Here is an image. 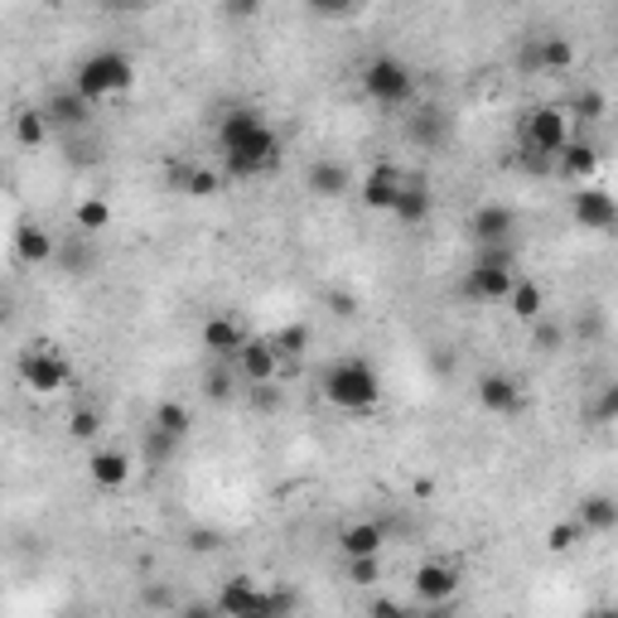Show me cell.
<instances>
[{"label":"cell","mask_w":618,"mask_h":618,"mask_svg":"<svg viewBox=\"0 0 618 618\" xmlns=\"http://www.w3.org/2000/svg\"><path fill=\"white\" fill-rule=\"evenodd\" d=\"M319 391L334 411L367 415V411H377V401H381V377L367 358L348 353V358H334V363L319 373Z\"/></svg>","instance_id":"1"},{"label":"cell","mask_w":618,"mask_h":618,"mask_svg":"<svg viewBox=\"0 0 618 618\" xmlns=\"http://www.w3.org/2000/svg\"><path fill=\"white\" fill-rule=\"evenodd\" d=\"M73 87L93 107L111 102V97H121V93L136 87V63H131V53H121V49H97V53H87V59H77Z\"/></svg>","instance_id":"2"},{"label":"cell","mask_w":618,"mask_h":618,"mask_svg":"<svg viewBox=\"0 0 618 618\" xmlns=\"http://www.w3.org/2000/svg\"><path fill=\"white\" fill-rule=\"evenodd\" d=\"M358 83H363L367 102H377L381 111H401L415 102V73L397 53H373V59L363 63V73H358Z\"/></svg>","instance_id":"3"},{"label":"cell","mask_w":618,"mask_h":618,"mask_svg":"<svg viewBox=\"0 0 618 618\" xmlns=\"http://www.w3.org/2000/svg\"><path fill=\"white\" fill-rule=\"evenodd\" d=\"M517 286V256L512 246H478L474 266L464 276V295L478 300V305H508Z\"/></svg>","instance_id":"4"},{"label":"cell","mask_w":618,"mask_h":618,"mask_svg":"<svg viewBox=\"0 0 618 618\" xmlns=\"http://www.w3.org/2000/svg\"><path fill=\"white\" fill-rule=\"evenodd\" d=\"M280 131L266 121L256 136H246L242 145H232V150H218L222 155V174L228 179H262V174H271L276 165H280Z\"/></svg>","instance_id":"5"},{"label":"cell","mask_w":618,"mask_h":618,"mask_svg":"<svg viewBox=\"0 0 618 618\" xmlns=\"http://www.w3.org/2000/svg\"><path fill=\"white\" fill-rule=\"evenodd\" d=\"M517 136H522V150H536V155H550V160H560V150L570 145V111L556 107V102L526 107V111H522V126H517Z\"/></svg>","instance_id":"6"},{"label":"cell","mask_w":618,"mask_h":618,"mask_svg":"<svg viewBox=\"0 0 618 618\" xmlns=\"http://www.w3.org/2000/svg\"><path fill=\"white\" fill-rule=\"evenodd\" d=\"M15 373H20V381H25L29 391H35V397H59V391L73 381V367L63 363L49 343L25 348V353L15 358Z\"/></svg>","instance_id":"7"},{"label":"cell","mask_w":618,"mask_h":618,"mask_svg":"<svg viewBox=\"0 0 618 618\" xmlns=\"http://www.w3.org/2000/svg\"><path fill=\"white\" fill-rule=\"evenodd\" d=\"M570 218H575L580 232L609 238V232H618V198L599 184H580L575 194H570Z\"/></svg>","instance_id":"8"},{"label":"cell","mask_w":618,"mask_h":618,"mask_svg":"<svg viewBox=\"0 0 618 618\" xmlns=\"http://www.w3.org/2000/svg\"><path fill=\"white\" fill-rule=\"evenodd\" d=\"M232 367H238V377L246 387H262V381H276L280 367H286V358H280V348L271 334H252V339L242 343V353L232 358Z\"/></svg>","instance_id":"9"},{"label":"cell","mask_w":618,"mask_h":618,"mask_svg":"<svg viewBox=\"0 0 618 618\" xmlns=\"http://www.w3.org/2000/svg\"><path fill=\"white\" fill-rule=\"evenodd\" d=\"M459 584H464V575H459V566H449V560H421L415 575H411V590H415V599H421L425 609L449 604L459 594Z\"/></svg>","instance_id":"10"},{"label":"cell","mask_w":618,"mask_h":618,"mask_svg":"<svg viewBox=\"0 0 618 618\" xmlns=\"http://www.w3.org/2000/svg\"><path fill=\"white\" fill-rule=\"evenodd\" d=\"M474 397H478L483 411H488V415H502V421L522 415V407H526V391H522V381H517L512 373H478Z\"/></svg>","instance_id":"11"},{"label":"cell","mask_w":618,"mask_h":618,"mask_svg":"<svg viewBox=\"0 0 618 618\" xmlns=\"http://www.w3.org/2000/svg\"><path fill=\"white\" fill-rule=\"evenodd\" d=\"M44 121H49L53 131H87V121H93V102H87L83 93H77V87L69 83V87H59V93H49L44 97Z\"/></svg>","instance_id":"12"},{"label":"cell","mask_w":618,"mask_h":618,"mask_svg":"<svg viewBox=\"0 0 618 618\" xmlns=\"http://www.w3.org/2000/svg\"><path fill=\"white\" fill-rule=\"evenodd\" d=\"M348 189H353V174H348L343 160L319 155V160L305 165V194L310 198H319V204H339V198H348Z\"/></svg>","instance_id":"13"},{"label":"cell","mask_w":618,"mask_h":618,"mask_svg":"<svg viewBox=\"0 0 618 618\" xmlns=\"http://www.w3.org/2000/svg\"><path fill=\"white\" fill-rule=\"evenodd\" d=\"M522 69L532 73H570L575 69V44L566 35H536L522 49Z\"/></svg>","instance_id":"14"},{"label":"cell","mask_w":618,"mask_h":618,"mask_svg":"<svg viewBox=\"0 0 618 618\" xmlns=\"http://www.w3.org/2000/svg\"><path fill=\"white\" fill-rule=\"evenodd\" d=\"M401 189H407V174H401L397 165H373V170L363 174V184H358V198H363V208H373V213H391L401 198Z\"/></svg>","instance_id":"15"},{"label":"cell","mask_w":618,"mask_h":618,"mask_svg":"<svg viewBox=\"0 0 618 618\" xmlns=\"http://www.w3.org/2000/svg\"><path fill=\"white\" fill-rule=\"evenodd\" d=\"M512 232H517V213L508 204H483L469 218V238L478 246H512Z\"/></svg>","instance_id":"16"},{"label":"cell","mask_w":618,"mask_h":618,"mask_svg":"<svg viewBox=\"0 0 618 618\" xmlns=\"http://www.w3.org/2000/svg\"><path fill=\"white\" fill-rule=\"evenodd\" d=\"M252 339V334L242 329L238 319H232V314H208L204 319V329H198V343L208 348L213 358H218V363H232V358L242 353V343Z\"/></svg>","instance_id":"17"},{"label":"cell","mask_w":618,"mask_h":618,"mask_svg":"<svg viewBox=\"0 0 618 618\" xmlns=\"http://www.w3.org/2000/svg\"><path fill=\"white\" fill-rule=\"evenodd\" d=\"M407 141L415 145V150H445V141H449V111L445 107H435V102H425V107H415L411 117H407Z\"/></svg>","instance_id":"18"},{"label":"cell","mask_w":618,"mask_h":618,"mask_svg":"<svg viewBox=\"0 0 618 618\" xmlns=\"http://www.w3.org/2000/svg\"><path fill=\"white\" fill-rule=\"evenodd\" d=\"M136 474V459L126 455V449H97L93 459H87V478L97 483L102 493H121Z\"/></svg>","instance_id":"19"},{"label":"cell","mask_w":618,"mask_h":618,"mask_svg":"<svg viewBox=\"0 0 618 618\" xmlns=\"http://www.w3.org/2000/svg\"><path fill=\"white\" fill-rule=\"evenodd\" d=\"M435 213V194H431V179H407V189H401L397 208H391V218L401 222V228H425Z\"/></svg>","instance_id":"20"},{"label":"cell","mask_w":618,"mask_h":618,"mask_svg":"<svg viewBox=\"0 0 618 618\" xmlns=\"http://www.w3.org/2000/svg\"><path fill=\"white\" fill-rule=\"evenodd\" d=\"M262 604H266V594L256 590L252 580H246V575H232V580L218 590L213 609H218V614H232V618H262Z\"/></svg>","instance_id":"21"},{"label":"cell","mask_w":618,"mask_h":618,"mask_svg":"<svg viewBox=\"0 0 618 618\" xmlns=\"http://www.w3.org/2000/svg\"><path fill=\"white\" fill-rule=\"evenodd\" d=\"M266 126V117L256 107H246V102H238V107H228L218 117V150H232V145H242L246 136H256V131Z\"/></svg>","instance_id":"22"},{"label":"cell","mask_w":618,"mask_h":618,"mask_svg":"<svg viewBox=\"0 0 618 618\" xmlns=\"http://www.w3.org/2000/svg\"><path fill=\"white\" fill-rule=\"evenodd\" d=\"M387 550V526L381 522H348L339 532V556L353 560V556H381Z\"/></svg>","instance_id":"23"},{"label":"cell","mask_w":618,"mask_h":618,"mask_svg":"<svg viewBox=\"0 0 618 618\" xmlns=\"http://www.w3.org/2000/svg\"><path fill=\"white\" fill-rule=\"evenodd\" d=\"M575 517H580V526H584L590 536L618 532V498H614V493H584Z\"/></svg>","instance_id":"24"},{"label":"cell","mask_w":618,"mask_h":618,"mask_svg":"<svg viewBox=\"0 0 618 618\" xmlns=\"http://www.w3.org/2000/svg\"><path fill=\"white\" fill-rule=\"evenodd\" d=\"M556 170L566 179H575V184H590L594 170H599V145L584 141V136H570V145L560 150V160H556Z\"/></svg>","instance_id":"25"},{"label":"cell","mask_w":618,"mask_h":618,"mask_svg":"<svg viewBox=\"0 0 618 618\" xmlns=\"http://www.w3.org/2000/svg\"><path fill=\"white\" fill-rule=\"evenodd\" d=\"M15 262L20 266H49V262H59V242H53V232L20 228L15 232Z\"/></svg>","instance_id":"26"},{"label":"cell","mask_w":618,"mask_h":618,"mask_svg":"<svg viewBox=\"0 0 618 618\" xmlns=\"http://www.w3.org/2000/svg\"><path fill=\"white\" fill-rule=\"evenodd\" d=\"M508 310H512L517 324H536L546 314V290L536 286V280L517 276V286H512V295H508Z\"/></svg>","instance_id":"27"},{"label":"cell","mask_w":618,"mask_h":618,"mask_svg":"<svg viewBox=\"0 0 618 618\" xmlns=\"http://www.w3.org/2000/svg\"><path fill=\"white\" fill-rule=\"evenodd\" d=\"M111 228V204L107 198H77L73 208V232L77 238H97V232Z\"/></svg>","instance_id":"28"},{"label":"cell","mask_w":618,"mask_h":618,"mask_svg":"<svg viewBox=\"0 0 618 618\" xmlns=\"http://www.w3.org/2000/svg\"><path fill=\"white\" fill-rule=\"evenodd\" d=\"M179 445H184V440H179V435L160 431V425H145V440H141V459H145V464H150V469H165V464H170V459L179 455Z\"/></svg>","instance_id":"29"},{"label":"cell","mask_w":618,"mask_h":618,"mask_svg":"<svg viewBox=\"0 0 618 618\" xmlns=\"http://www.w3.org/2000/svg\"><path fill=\"white\" fill-rule=\"evenodd\" d=\"M150 425H160V431H170V435H179V440H189V435H194V411H189L184 401H155Z\"/></svg>","instance_id":"30"},{"label":"cell","mask_w":618,"mask_h":618,"mask_svg":"<svg viewBox=\"0 0 618 618\" xmlns=\"http://www.w3.org/2000/svg\"><path fill=\"white\" fill-rule=\"evenodd\" d=\"M566 111H570V121H580V126H599V121L609 117V102H604L599 87H580Z\"/></svg>","instance_id":"31"},{"label":"cell","mask_w":618,"mask_h":618,"mask_svg":"<svg viewBox=\"0 0 618 618\" xmlns=\"http://www.w3.org/2000/svg\"><path fill=\"white\" fill-rule=\"evenodd\" d=\"M179 189H184L189 198H218L222 194V174L218 170H204V165H189V170H179Z\"/></svg>","instance_id":"32"},{"label":"cell","mask_w":618,"mask_h":618,"mask_svg":"<svg viewBox=\"0 0 618 618\" xmlns=\"http://www.w3.org/2000/svg\"><path fill=\"white\" fill-rule=\"evenodd\" d=\"M271 339H276V348H280V358H286V363H295V358L310 353L314 329H310V324H286V329H276Z\"/></svg>","instance_id":"33"},{"label":"cell","mask_w":618,"mask_h":618,"mask_svg":"<svg viewBox=\"0 0 618 618\" xmlns=\"http://www.w3.org/2000/svg\"><path fill=\"white\" fill-rule=\"evenodd\" d=\"M49 131H53V126L44 121L39 107H29V111H20V117H15V141L25 145V150H39V145L49 141Z\"/></svg>","instance_id":"34"},{"label":"cell","mask_w":618,"mask_h":618,"mask_svg":"<svg viewBox=\"0 0 618 618\" xmlns=\"http://www.w3.org/2000/svg\"><path fill=\"white\" fill-rule=\"evenodd\" d=\"M584 536H590V532L580 526V517H566V522H556L546 532V550H550V556H570V550H575Z\"/></svg>","instance_id":"35"},{"label":"cell","mask_w":618,"mask_h":618,"mask_svg":"<svg viewBox=\"0 0 618 618\" xmlns=\"http://www.w3.org/2000/svg\"><path fill=\"white\" fill-rule=\"evenodd\" d=\"M532 348L536 353H546V358H556L560 348H566V324H556L550 314H542V319L532 324Z\"/></svg>","instance_id":"36"},{"label":"cell","mask_w":618,"mask_h":618,"mask_svg":"<svg viewBox=\"0 0 618 618\" xmlns=\"http://www.w3.org/2000/svg\"><path fill=\"white\" fill-rule=\"evenodd\" d=\"M590 421H594V425H618V377L604 381V387H594Z\"/></svg>","instance_id":"37"},{"label":"cell","mask_w":618,"mask_h":618,"mask_svg":"<svg viewBox=\"0 0 618 618\" xmlns=\"http://www.w3.org/2000/svg\"><path fill=\"white\" fill-rule=\"evenodd\" d=\"M97 435H102V411H97V407H73V415H69V440L87 445V440H97Z\"/></svg>","instance_id":"38"},{"label":"cell","mask_w":618,"mask_h":618,"mask_svg":"<svg viewBox=\"0 0 618 618\" xmlns=\"http://www.w3.org/2000/svg\"><path fill=\"white\" fill-rule=\"evenodd\" d=\"M238 367H232V363H218V367H213V373H208V387H204V397L208 401H218V407H222V401H232V391H238Z\"/></svg>","instance_id":"39"},{"label":"cell","mask_w":618,"mask_h":618,"mask_svg":"<svg viewBox=\"0 0 618 618\" xmlns=\"http://www.w3.org/2000/svg\"><path fill=\"white\" fill-rule=\"evenodd\" d=\"M343 566H348V584H358V590H373L381 580V556H353Z\"/></svg>","instance_id":"40"},{"label":"cell","mask_w":618,"mask_h":618,"mask_svg":"<svg viewBox=\"0 0 618 618\" xmlns=\"http://www.w3.org/2000/svg\"><path fill=\"white\" fill-rule=\"evenodd\" d=\"M305 10L314 20H353L363 10V0H305Z\"/></svg>","instance_id":"41"},{"label":"cell","mask_w":618,"mask_h":618,"mask_svg":"<svg viewBox=\"0 0 618 618\" xmlns=\"http://www.w3.org/2000/svg\"><path fill=\"white\" fill-rule=\"evenodd\" d=\"M575 339H580V343L604 339V314H599V310H584V314H580V319H575Z\"/></svg>","instance_id":"42"},{"label":"cell","mask_w":618,"mask_h":618,"mask_svg":"<svg viewBox=\"0 0 618 618\" xmlns=\"http://www.w3.org/2000/svg\"><path fill=\"white\" fill-rule=\"evenodd\" d=\"M222 536L213 532V526H189V536H184V546L189 550H198V556H208V550H218Z\"/></svg>","instance_id":"43"},{"label":"cell","mask_w":618,"mask_h":618,"mask_svg":"<svg viewBox=\"0 0 618 618\" xmlns=\"http://www.w3.org/2000/svg\"><path fill=\"white\" fill-rule=\"evenodd\" d=\"M59 262L69 266V276H87V266H93V262H87V252H77V232H73V246H69V252L59 246Z\"/></svg>","instance_id":"44"},{"label":"cell","mask_w":618,"mask_h":618,"mask_svg":"<svg viewBox=\"0 0 618 618\" xmlns=\"http://www.w3.org/2000/svg\"><path fill=\"white\" fill-rule=\"evenodd\" d=\"M256 10H262V0H222V15L238 20V25H242V20H252Z\"/></svg>","instance_id":"45"},{"label":"cell","mask_w":618,"mask_h":618,"mask_svg":"<svg viewBox=\"0 0 618 618\" xmlns=\"http://www.w3.org/2000/svg\"><path fill=\"white\" fill-rule=\"evenodd\" d=\"M252 397H256V411H276V407H280L276 381H262V387H252Z\"/></svg>","instance_id":"46"},{"label":"cell","mask_w":618,"mask_h":618,"mask_svg":"<svg viewBox=\"0 0 618 618\" xmlns=\"http://www.w3.org/2000/svg\"><path fill=\"white\" fill-rule=\"evenodd\" d=\"M329 305H334V314H339V319H353V314H358V300H353V295H343V290H334Z\"/></svg>","instance_id":"47"},{"label":"cell","mask_w":618,"mask_h":618,"mask_svg":"<svg viewBox=\"0 0 618 618\" xmlns=\"http://www.w3.org/2000/svg\"><path fill=\"white\" fill-rule=\"evenodd\" d=\"M145 5H150V0H107V10H121V15H136Z\"/></svg>","instance_id":"48"},{"label":"cell","mask_w":618,"mask_h":618,"mask_svg":"<svg viewBox=\"0 0 618 618\" xmlns=\"http://www.w3.org/2000/svg\"><path fill=\"white\" fill-rule=\"evenodd\" d=\"M373 614H407V604H397V599H377V604H373Z\"/></svg>","instance_id":"49"},{"label":"cell","mask_w":618,"mask_h":618,"mask_svg":"<svg viewBox=\"0 0 618 618\" xmlns=\"http://www.w3.org/2000/svg\"><path fill=\"white\" fill-rule=\"evenodd\" d=\"M449 367H455V358H449L445 348H440V353H435V373H449Z\"/></svg>","instance_id":"50"},{"label":"cell","mask_w":618,"mask_h":618,"mask_svg":"<svg viewBox=\"0 0 618 618\" xmlns=\"http://www.w3.org/2000/svg\"><path fill=\"white\" fill-rule=\"evenodd\" d=\"M614 10H618V0H614Z\"/></svg>","instance_id":"51"}]
</instances>
